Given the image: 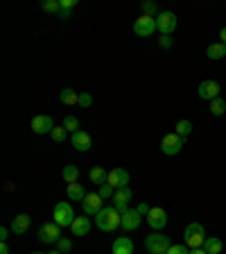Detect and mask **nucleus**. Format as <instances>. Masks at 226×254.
<instances>
[{
    "label": "nucleus",
    "mask_w": 226,
    "mask_h": 254,
    "mask_svg": "<svg viewBox=\"0 0 226 254\" xmlns=\"http://www.w3.org/2000/svg\"><path fill=\"white\" fill-rule=\"evenodd\" d=\"M95 225H97V229H102V232H116L122 225V213L118 211L113 204L104 206V209L95 216Z\"/></svg>",
    "instance_id": "nucleus-1"
},
{
    "label": "nucleus",
    "mask_w": 226,
    "mask_h": 254,
    "mask_svg": "<svg viewBox=\"0 0 226 254\" xmlns=\"http://www.w3.org/2000/svg\"><path fill=\"white\" fill-rule=\"evenodd\" d=\"M206 241V229L201 222H190L188 227H185L183 232V243L188 245L190 250H195V248H201Z\"/></svg>",
    "instance_id": "nucleus-2"
},
{
    "label": "nucleus",
    "mask_w": 226,
    "mask_h": 254,
    "mask_svg": "<svg viewBox=\"0 0 226 254\" xmlns=\"http://www.w3.org/2000/svg\"><path fill=\"white\" fill-rule=\"evenodd\" d=\"M170 248H172L170 236H165V234H161V232H154L145 238V250H147L149 254H165Z\"/></svg>",
    "instance_id": "nucleus-3"
},
{
    "label": "nucleus",
    "mask_w": 226,
    "mask_h": 254,
    "mask_svg": "<svg viewBox=\"0 0 226 254\" xmlns=\"http://www.w3.org/2000/svg\"><path fill=\"white\" fill-rule=\"evenodd\" d=\"M75 211H73V204L70 202H57L54 204V211H52V220L57 222L59 227H70L75 222Z\"/></svg>",
    "instance_id": "nucleus-4"
},
{
    "label": "nucleus",
    "mask_w": 226,
    "mask_h": 254,
    "mask_svg": "<svg viewBox=\"0 0 226 254\" xmlns=\"http://www.w3.org/2000/svg\"><path fill=\"white\" fill-rule=\"evenodd\" d=\"M37 236H39V241L41 243H59V238H61V227H59L57 222H43L41 227H39V232H37Z\"/></svg>",
    "instance_id": "nucleus-5"
},
{
    "label": "nucleus",
    "mask_w": 226,
    "mask_h": 254,
    "mask_svg": "<svg viewBox=\"0 0 226 254\" xmlns=\"http://www.w3.org/2000/svg\"><path fill=\"white\" fill-rule=\"evenodd\" d=\"M156 30L163 34V37H170L174 30H177V14L174 11H161L156 16Z\"/></svg>",
    "instance_id": "nucleus-6"
},
{
    "label": "nucleus",
    "mask_w": 226,
    "mask_h": 254,
    "mask_svg": "<svg viewBox=\"0 0 226 254\" xmlns=\"http://www.w3.org/2000/svg\"><path fill=\"white\" fill-rule=\"evenodd\" d=\"M181 148H183V138H181L177 132L165 134L163 141H161V150H163V154H168V157H174V154H179Z\"/></svg>",
    "instance_id": "nucleus-7"
},
{
    "label": "nucleus",
    "mask_w": 226,
    "mask_h": 254,
    "mask_svg": "<svg viewBox=\"0 0 226 254\" xmlns=\"http://www.w3.org/2000/svg\"><path fill=\"white\" fill-rule=\"evenodd\" d=\"M134 32H136L138 37H152L154 32H156V18L154 16H145L142 14L140 18H136V23H134Z\"/></svg>",
    "instance_id": "nucleus-8"
},
{
    "label": "nucleus",
    "mask_w": 226,
    "mask_h": 254,
    "mask_svg": "<svg viewBox=\"0 0 226 254\" xmlns=\"http://www.w3.org/2000/svg\"><path fill=\"white\" fill-rule=\"evenodd\" d=\"M82 206H84V216H97L104 209V200L100 197V193H86Z\"/></svg>",
    "instance_id": "nucleus-9"
},
{
    "label": "nucleus",
    "mask_w": 226,
    "mask_h": 254,
    "mask_svg": "<svg viewBox=\"0 0 226 254\" xmlns=\"http://www.w3.org/2000/svg\"><path fill=\"white\" fill-rule=\"evenodd\" d=\"M197 93H199L201 100L213 102L215 98H220V84H217L215 79H204L199 84V89H197Z\"/></svg>",
    "instance_id": "nucleus-10"
},
{
    "label": "nucleus",
    "mask_w": 226,
    "mask_h": 254,
    "mask_svg": "<svg viewBox=\"0 0 226 254\" xmlns=\"http://www.w3.org/2000/svg\"><path fill=\"white\" fill-rule=\"evenodd\" d=\"M147 225L154 232H161V229L168 225V213H165L161 206H152V211L147 213Z\"/></svg>",
    "instance_id": "nucleus-11"
},
{
    "label": "nucleus",
    "mask_w": 226,
    "mask_h": 254,
    "mask_svg": "<svg viewBox=\"0 0 226 254\" xmlns=\"http://www.w3.org/2000/svg\"><path fill=\"white\" fill-rule=\"evenodd\" d=\"M106 184L113 186V189H125L127 184H129V173H127L125 168H113L109 170V177H106Z\"/></svg>",
    "instance_id": "nucleus-12"
},
{
    "label": "nucleus",
    "mask_w": 226,
    "mask_h": 254,
    "mask_svg": "<svg viewBox=\"0 0 226 254\" xmlns=\"http://www.w3.org/2000/svg\"><path fill=\"white\" fill-rule=\"evenodd\" d=\"M140 213H138V209H127L125 213H122V225L120 227L125 229V232H136L138 227H140Z\"/></svg>",
    "instance_id": "nucleus-13"
},
{
    "label": "nucleus",
    "mask_w": 226,
    "mask_h": 254,
    "mask_svg": "<svg viewBox=\"0 0 226 254\" xmlns=\"http://www.w3.org/2000/svg\"><path fill=\"white\" fill-rule=\"evenodd\" d=\"M32 129L37 134H50L54 129V121L45 114H39V116L32 118Z\"/></svg>",
    "instance_id": "nucleus-14"
},
{
    "label": "nucleus",
    "mask_w": 226,
    "mask_h": 254,
    "mask_svg": "<svg viewBox=\"0 0 226 254\" xmlns=\"http://www.w3.org/2000/svg\"><path fill=\"white\" fill-rule=\"evenodd\" d=\"M134 197V193H132V189L129 186H125V189H118L116 193H113V206H116L120 213H125L127 211V204H129V200Z\"/></svg>",
    "instance_id": "nucleus-15"
},
{
    "label": "nucleus",
    "mask_w": 226,
    "mask_h": 254,
    "mask_svg": "<svg viewBox=\"0 0 226 254\" xmlns=\"http://www.w3.org/2000/svg\"><path fill=\"white\" fill-rule=\"evenodd\" d=\"M70 145H73L75 150H79V152H89L90 150V136L84 132V129H79V132H75L73 136H70Z\"/></svg>",
    "instance_id": "nucleus-16"
},
{
    "label": "nucleus",
    "mask_w": 226,
    "mask_h": 254,
    "mask_svg": "<svg viewBox=\"0 0 226 254\" xmlns=\"http://www.w3.org/2000/svg\"><path fill=\"white\" fill-rule=\"evenodd\" d=\"M113 254H134V241L129 236H120L113 241V248H111Z\"/></svg>",
    "instance_id": "nucleus-17"
},
{
    "label": "nucleus",
    "mask_w": 226,
    "mask_h": 254,
    "mask_svg": "<svg viewBox=\"0 0 226 254\" xmlns=\"http://www.w3.org/2000/svg\"><path fill=\"white\" fill-rule=\"evenodd\" d=\"M9 229L14 234H18V236H21V234H25L27 229H30V216H27V213H18V216L11 220V227Z\"/></svg>",
    "instance_id": "nucleus-18"
},
{
    "label": "nucleus",
    "mask_w": 226,
    "mask_h": 254,
    "mask_svg": "<svg viewBox=\"0 0 226 254\" xmlns=\"http://www.w3.org/2000/svg\"><path fill=\"white\" fill-rule=\"evenodd\" d=\"M70 232H73L75 236H86V234L90 232V220L86 216L75 218V222L70 225Z\"/></svg>",
    "instance_id": "nucleus-19"
},
{
    "label": "nucleus",
    "mask_w": 226,
    "mask_h": 254,
    "mask_svg": "<svg viewBox=\"0 0 226 254\" xmlns=\"http://www.w3.org/2000/svg\"><path fill=\"white\" fill-rule=\"evenodd\" d=\"M201 248L206 250V254H222L224 243H222V238H217V236H206V241H204Z\"/></svg>",
    "instance_id": "nucleus-20"
},
{
    "label": "nucleus",
    "mask_w": 226,
    "mask_h": 254,
    "mask_svg": "<svg viewBox=\"0 0 226 254\" xmlns=\"http://www.w3.org/2000/svg\"><path fill=\"white\" fill-rule=\"evenodd\" d=\"M66 193H68V200H75V202H82L86 197V190L79 182H73V184L66 186Z\"/></svg>",
    "instance_id": "nucleus-21"
},
{
    "label": "nucleus",
    "mask_w": 226,
    "mask_h": 254,
    "mask_svg": "<svg viewBox=\"0 0 226 254\" xmlns=\"http://www.w3.org/2000/svg\"><path fill=\"white\" fill-rule=\"evenodd\" d=\"M206 55H208V59H215V62H217V59H224L226 57V46H224V43H211V46H208V48H206Z\"/></svg>",
    "instance_id": "nucleus-22"
},
{
    "label": "nucleus",
    "mask_w": 226,
    "mask_h": 254,
    "mask_svg": "<svg viewBox=\"0 0 226 254\" xmlns=\"http://www.w3.org/2000/svg\"><path fill=\"white\" fill-rule=\"evenodd\" d=\"M89 177H90V182H93V184L102 186V184H106V177H109V173H106L102 166H93V168H90V173H89Z\"/></svg>",
    "instance_id": "nucleus-23"
},
{
    "label": "nucleus",
    "mask_w": 226,
    "mask_h": 254,
    "mask_svg": "<svg viewBox=\"0 0 226 254\" xmlns=\"http://www.w3.org/2000/svg\"><path fill=\"white\" fill-rule=\"evenodd\" d=\"M61 102L63 105H79V93L73 89H63L61 91Z\"/></svg>",
    "instance_id": "nucleus-24"
},
{
    "label": "nucleus",
    "mask_w": 226,
    "mask_h": 254,
    "mask_svg": "<svg viewBox=\"0 0 226 254\" xmlns=\"http://www.w3.org/2000/svg\"><path fill=\"white\" fill-rule=\"evenodd\" d=\"M63 180L68 182V184H73V182H77V177H79V168L77 166H73V164H68L66 168H63Z\"/></svg>",
    "instance_id": "nucleus-25"
},
{
    "label": "nucleus",
    "mask_w": 226,
    "mask_h": 254,
    "mask_svg": "<svg viewBox=\"0 0 226 254\" xmlns=\"http://www.w3.org/2000/svg\"><path fill=\"white\" fill-rule=\"evenodd\" d=\"M177 134H179L181 138L190 136V134H192V123H190L188 118H183V121H179V123H177Z\"/></svg>",
    "instance_id": "nucleus-26"
},
{
    "label": "nucleus",
    "mask_w": 226,
    "mask_h": 254,
    "mask_svg": "<svg viewBox=\"0 0 226 254\" xmlns=\"http://www.w3.org/2000/svg\"><path fill=\"white\" fill-rule=\"evenodd\" d=\"M224 111H226V100L224 98H215L211 102V114L213 116H224Z\"/></svg>",
    "instance_id": "nucleus-27"
},
{
    "label": "nucleus",
    "mask_w": 226,
    "mask_h": 254,
    "mask_svg": "<svg viewBox=\"0 0 226 254\" xmlns=\"http://www.w3.org/2000/svg\"><path fill=\"white\" fill-rule=\"evenodd\" d=\"M50 136H52V141L54 143H63L66 141V138H68V129H66V127H54L52 132H50Z\"/></svg>",
    "instance_id": "nucleus-28"
},
{
    "label": "nucleus",
    "mask_w": 226,
    "mask_h": 254,
    "mask_svg": "<svg viewBox=\"0 0 226 254\" xmlns=\"http://www.w3.org/2000/svg\"><path fill=\"white\" fill-rule=\"evenodd\" d=\"M63 127L68 129V132H79V121H77V116H66L63 118Z\"/></svg>",
    "instance_id": "nucleus-29"
},
{
    "label": "nucleus",
    "mask_w": 226,
    "mask_h": 254,
    "mask_svg": "<svg viewBox=\"0 0 226 254\" xmlns=\"http://www.w3.org/2000/svg\"><path fill=\"white\" fill-rule=\"evenodd\" d=\"M142 11H145V16H154V18L161 14V11L156 9V5H154V2H149V0H145V2H142Z\"/></svg>",
    "instance_id": "nucleus-30"
},
{
    "label": "nucleus",
    "mask_w": 226,
    "mask_h": 254,
    "mask_svg": "<svg viewBox=\"0 0 226 254\" xmlns=\"http://www.w3.org/2000/svg\"><path fill=\"white\" fill-rule=\"evenodd\" d=\"M97 193H100V197H102V200H109V197H113V193H116V189H113V186H109V184H102Z\"/></svg>",
    "instance_id": "nucleus-31"
},
{
    "label": "nucleus",
    "mask_w": 226,
    "mask_h": 254,
    "mask_svg": "<svg viewBox=\"0 0 226 254\" xmlns=\"http://www.w3.org/2000/svg\"><path fill=\"white\" fill-rule=\"evenodd\" d=\"M57 250L59 252H70V250H73V241H70V238H59V243H57Z\"/></svg>",
    "instance_id": "nucleus-32"
},
{
    "label": "nucleus",
    "mask_w": 226,
    "mask_h": 254,
    "mask_svg": "<svg viewBox=\"0 0 226 254\" xmlns=\"http://www.w3.org/2000/svg\"><path fill=\"white\" fill-rule=\"evenodd\" d=\"M43 11H50V14H52V11H61V5H59L57 0H45V2H43Z\"/></svg>",
    "instance_id": "nucleus-33"
},
{
    "label": "nucleus",
    "mask_w": 226,
    "mask_h": 254,
    "mask_svg": "<svg viewBox=\"0 0 226 254\" xmlns=\"http://www.w3.org/2000/svg\"><path fill=\"white\" fill-rule=\"evenodd\" d=\"M165 254H190V248H188L185 243H183V245L177 243V245H172V248H170Z\"/></svg>",
    "instance_id": "nucleus-34"
},
{
    "label": "nucleus",
    "mask_w": 226,
    "mask_h": 254,
    "mask_svg": "<svg viewBox=\"0 0 226 254\" xmlns=\"http://www.w3.org/2000/svg\"><path fill=\"white\" fill-rule=\"evenodd\" d=\"M90 105H93V95H89V93H79V107H82V109H89Z\"/></svg>",
    "instance_id": "nucleus-35"
},
{
    "label": "nucleus",
    "mask_w": 226,
    "mask_h": 254,
    "mask_svg": "<svg viewBox=\"0 0 226 254\" xmlns=\"http://www.w3.org/2000/svg\"><path fill=\"white\" fill-rule=\"evenodd\" d=\"M158 46L163 48V50L172 48V37H158Z\"/></svg>",
    "instance_id": "nucleus-36"
},
{
    "label": "nucleus",
    "mask_w": 226,
    "mask_h": 254,
    "mask_svg": "<svg viewBox=\"0 0 226 254\" xmlns=\"http://www.w3.org/2000/svg\"><path fill=\"white\" fill-rule=\"evenodd\" d=\"M59 5H61V9H66V11H70L75 5H77V0H59Z\"/></svg>",
    "instance_id": "nucleus-37"
},
{
    "label": "nucleus",
    "mask_w": 226,
    "mask_h": 254,
    "mask_svg": "<svg viewBox=\"0 0 226 254\" xmlns=\"http://www.w3.org/2000/svg\"><path fill=\"white\" fill-rule=\"evenodd\" d=\"M149 211H152V206H149V204H145V202H140V204H138V213H140V216L147 218Z\"/></svg>",
    "instance_id": "nucleus-38"
},
{
    "label": "nucleus",
    "mask_w": 226,
    "mask_h": 254,
    "mask_svg": "<svg viewBox=\"0 0 226 254\" xmlns=\"http://www.w3.org/2000/svg\"><path fill=\"white\" fill-rule=\"evenodd\" d=\"M7 238H9V229L0 227V241H2V243H7Z\"/></svg>",
    "instance_id": "nucleus-39"
},
{
    "label": "nucleus",
    "mask_w": 226,
    "mask_h": 254,
    "mask_svg": "<svg viewBox=\"0 0 226 254\" xmlns=\"http://www.w3.org/2000/svg\"><path fill=\"white\" fill-rule=\"evenodd\" d=\"M59 18H63V21H68V18H70V11L61 9V11H59Z\"/></svg>",
    "instance_id": "nucleus-40"
},
{
    "label": "nucleus",
    "mask_w": 226,
    "mask_h": 254,
    "mask_svg": "<svg viewBox=\"0 0 226 254\" xmlns=\"http://www.w3.org/2000/svg\"><path fill=\"white\" fill-rule=\"evenodd\" d=\"M220 39H222V43L226 46V27H222V30H220Z\"/></svg>",
    "instance_id": "nucleus-41"
},
{
    "label": "nucleus",
    "mask_w": 226,
    "mask_h": 254,
    "mask_svg": "<svg viewBox=\"0 0 226 254\" xmlns=\"http://www.w3.org/2000/svg\"><path fill=\"white\" fill-rule=\"evenodd\" d=\"M190 254H206L204 248H195V250H190Z\"/></svg>",
    "instance_id": "nucleus-42"
},
{
    "label": "nucleus",
    "mask_w": 226,
    "mask_h": 254,
    "mask_svg": "<svg viewBox=\"0 0 226 254\" xmlns=\"http://www.w3.org/2000/svg\"><path fill=\"white\" fill-rule=\"evenodd\" d=\"M0 254H9V248H7V243L0 245Z\"/></svg>",
    "instance_id": "nucleus-43"
},
{
    "label": "nucleus",
    "mask_w": 226,
    "mask_h": 254,
    "mask_svg": "<svg viewBox=\"0 0 226 254\" xmlns=\"http://www.w3.org/2000/svg\"><path fill=\"white\" fill-rule=\"evenodd\" d=\"M50 254H63V252H59V250H52V252H50Z\"/></svg>",
    "instance_id": "nucleus-44"
},
{
    "label": "nucleus",
    "mask_w": 226,
    "mask_h": 254,
    "mask_svg": "<svg viewBox=\"0 0 226 254\" xmlns=\"http://www.w3.org/2000/svg\"><path fill=\"white\" fill-rule=\"evenodd\" d=\"M32 254H45V252H32Z\"/></svg>",
    "instance_id": "nucleus-45"
}]
</instances>
